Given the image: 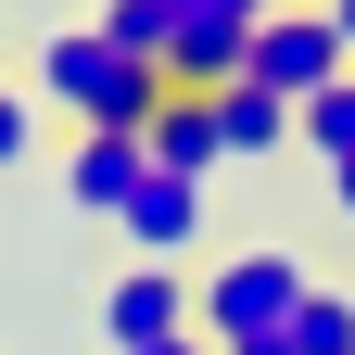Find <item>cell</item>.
Here are the masks:
<instances>
[{
    "instance_id": "obj_1",
    "label": "cell",
    "mask_w": 355,
    "mask_h": 355,
    "mask_svg": "<svg viewBox=\"0 0 355 355\" xmlns=\"http://www.w3.org/2000/svg\"><path fill=\"white\" fill-rule=\"evenodd\" d=\"M38 102H51L76 140H89V127H153L165 114V64L114 51L102 26H51V38H38Z\"/></svg>"
},
{
    "instance_id": "obj_2",
    "label": "cell",
    "mask_w": 355,
    "mask_h": 355,
    "mask_svg": "<svg viewBox=\"0 0 355 355\" xmlns=\"http://www.w3.org/2000/svg\"><path fill=\"white\" fill-rule=\"evenodd\" d=\"M304 292H318V279H304V254H292V241L216 254L203 279H191V330H203L216 355H229V343H279V330L304 318Z\"/></svg>"
},
{
    "instance_id": "obj_3",
    "label": "cell",
    "mask_w": 355,
    "mask_h": 355,
    "mask_svg": "<svg viewBox=\"0 0 355 355\" xmlns=\"http://www.w3.org/2000/svg\"><path fill=\"white\" fill-rule=\"evenodd\" d=\"M241 76H254V89H279V102L304 114L318 89L355 76V51H343V26L318 13V0H292V13H266V26H254V64H241Z\"/></svg>"
},
{
    "instance_id": "obj_4",
    "label": "cell",
    "mask_w": 355,
    "mask_h": 355,
    "mask_svg": "<svg viewBox=\"0 0 355 355\" xmlns=\"http://www.w3.org/2000/svg\"><path fill=\"white\" fill-rule=\"evenodd\" d=\"M102 343L114 355L191 343V266H114V279H102Z\"/></svg>"
},
{
    "instance_id": "obj_5",
    "label": "cell",
    "mask_w": 355,
    "mask_h": 355,
    "mask_svg": "<svg viewBox=\"0 0 355 355\" xmlns=\"http://www.w3.org/2000/svg\"><path fill=\"white\" fill-rule=\"evenodd\" d=\"M140 178H153L140 127H89V140H64V203H76V216H127Z\"/></svg>"
},
{
    "instance_id": "obj_6",
    "label": "cell",
    "mask_w": 355,
    "mask_h": 355,
    "mask_svg": "<svg viewBox=\"0 0 355 355\" xmlns=\"http://www.w3.org/2000/svg\"><path fill=\"white\" fill-rule=\"evenodd\" d=\"M114 229L127 241H140V266H178V254H191L203 241V178H140V191H127V216H114Z\"/></svg>"
},
{
    "instance_id": "obj_7",
    "label": "cell",
    "mask_w": 355,
    "mask_h": 355,
    "mask_svg": "<svg viewBox=\"0 0 355 355\" xmlns=\"http://www.w3.org/2000/svg\"><path fill=\"white\" fill-rule=\"evenodd\" d=\"M216 153H229V165L292 153V102H279V89H254V76H229V89H216Z\"/></svg>"
},
{
    "instance_id": "obj_8",
    "label": "cell",
    "mask_w": 355,
    "mask_h": 355,
    "mask_svg": "<svg viewBox=\"0 0 355 355\" xmlns=\"http://www.w3.org/2000/svg\"><path fill=\"white\" fill-rule=\"evenodd\" d=\"M140 153L165 165V178H216L229 153H216V102H191V89H165V114L140 127Z\"/></svg>"
},
{
    "instance_id": "obj_9",
    "label": "cell",
    "mask_w": 355,
    "mask_h": 355,
    "mask_svg": "<svg viewBox=\"0 0 355 355\" xmlns=\"http://www.w3.org/2000/svg\"><path fill=\"white\" fill-rule=\"evenodd\" d=\"M292 140L318 153V165H343V153H355V76H343V89H318V102L292 114Z\"/></svg>"
},
{
    "instance_id": "obj_10",
    "label": "cell",
    "mask_w": 355,
    "mask_h": 355,
    "mask_svg": "<svg viewBox=\"0 0 355 355\" xmlns=\"http://www.w3.org/2000/svg\"><path fill=\"white\" fill-rule=\"evenodd\" d=\"M89 26H102L114 51H140V64H165V0H102Z\"/></svg>"
},
{
    "instance_id": "obj_11",
    "label": "cell",
    "mask_w": 355,
    "mask_h": 355,
    "mask_svg": "<svg viewBox=\"0 0 355 355\" xmlns=\"http://www.w3.org/2000/svg\"><path fill=\"white\" fill-rule=\"evenodd\" d=\"M292 355H355V304H343V292H304V318H292Z\"/></svg>"
},
{
    "instance_id": "obj_12",
    "label": "cell",
    "mask_w": 355,
    "mask_h": 355,
    "mask_svg": "<svg viewBox=\"0 0 355 355\" xmlns=\"http://www.w3.org/2000/svg\"><path fill=\"white\" fill-rule=\"evenodd\" d=\"M26 153H38V102H26V89H0V178H13Z\"/></svg>"
},
{
    "instance_id": "obj_13",
    "label": "cell",
    "mask_w": 355,
    "mask_h": 355,
    "mask_svg": "<svg viewBox=\"0 0 355 355\" xmlns=\"http://www.w3.org/2000/svg\"><path fill=\"white\" fill-rule=\"evenodd\" d=\"M330 203H343V216H355V153H343V165H330Z\"/></svg>"
},
{
    "instance_id": "obj_14",
    "label": "cell",
    "mask_w": 355,
    "mask_h": 355,
    "mask_svg": "<svg viewBox=\"0 0 355 355\" xmlns=\"http://www.w3.org/2000/svg\"><path fill=\"white\" fill-rule=\"evenodd\" d=\"M318 13H330V26H343V51H355V0H318Z\"/></svg>"
},
{
    "instance_id": "obj_15",
    "label": "cell",
    "mask_w": 355,
    "mask_h": 355,
    "mask_svg": "<svg viewBox=\"0 0 355 355\" xmlns=\"http://www.w3.org/2000/svg\"><path fill=\"white\" fill-rule=\"evenodd\" d=\"M229 355H292V330H279V343H229Z\"/></svg>"
},
{
    "instance_id": "obj_16",
    "label": "cell",
    "mask_w": 355,
    "mask_h": 355,
    "mask_svg": "<svg viewBox=\"0 0 355 355\" xmlns=\"http://www.w3.org/2000/svg\"><path fill=\"white\" fill-rule=\"evenodd\" d=\"M153 355H216V343H203V330H191V343H153Z\"/></svg>"
}]
</instances>
